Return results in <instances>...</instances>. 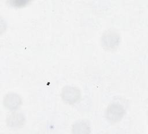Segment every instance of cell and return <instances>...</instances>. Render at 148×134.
<instances>
[{
  "label": "cell",
  "mask_w": 148,
  "mask_h": 134,
  "mask_svg": "<svg viewBox=\"0 0 148 134\" xmlns=\"http://www.w3.org/2000/svg\"><path fill=\"white\" fill-rule=\"evenodd\" d=\"M125 114L124 107L117 103H112L109 105L106 111L105 117L110 122L116 123L120 121Z\"/></svg>",
  "instance_id": "1"
},
{
  "label": "cell",
  "mask_w": 148,
  "mask_h": 134,
  "mask_svg": "<svg viewBox=\"0 0 148 134\" xmlns=\"http://www.w3.org/2000/svg\"><path fill=\"white\" fill-rule=\"evenodd\" d=\"M120 42L119 34L112 31H108L104 33L101 36V46L108 50H113L117 48Z\"/></svg>",
  "instance_id": "2"
},
{
  "label": "cell",
  "mask_w": 148,
  "mask_h": 134,
  "mask_svg": "<svg viewBox=\"0 0 148 134\" xmlns=\"http://www.w3.org/2000/svg\"><path fill=\"white\" fill-rule=\"evenodd\" d=\"M61 96L65 103L72 105L80 100L81 92L77 87L66 85L62 90Z\"/></svg>",
  "instance_id": "3"
},
{
  "label": "cell",
  "mask_w": 148,
  "mask_h": 134,
  "mask_svg": "<svg viewBox=\"0 0 148 134\" xmlns=\"http://www.w3.org/2000/svg\"><path fill=\"white\" fill-rule=\"evenodd\" d=\"M6 123L7 126L10 128H21L25 123V117L21 112H13L7 116Z\"/></svg>",
  "instance_id": "4"
},
{
  "label": "cell",
  "mask_w": 148,
  "mask_h": 134,
  "mask_svg": "<svg viewBox=\"0 0 148 134\" xmlns=\"http://www.w3.org/2000/svg\"><path fill=\"white\" fill-rule=\"evenodd\" d=\"M22 104V99L16 93L7 94L3 99V105L7 110L13 111L18 109Z\"/></svg>",
  "instance_id": "5"
},
{
  "label": "cell",
  "mask_w": 148,
  "mask_h": 134,
  "mask_svg": "<svg viewBox=\"0 0 148 134\" xmlns=\"http://www.w3.org/2000/svg\"><path fill=\"white\" fill-rule=\"evenodd\" d=\"M72 132L75 134L90 133V125L87 121L80 120L73 124L72 127Z\"/></svg>",
  "instance_id": "6"
},
{
  "label": "cell",
  "mask_w": 148,
  "mask_h": 134,
  "mask_svg": "<svg viewBox=\"0 0 148 134\" xmlns=\"http://www.w3.org/2000/svg\"><path fill=\"white\" fill-rule=\"evenodd\" d=\"M9 5L15 8H23L29 4L32 1L29 0H10L8 1Z\"/></svg>",
  "instance_id": "7"
}]
</instances>
